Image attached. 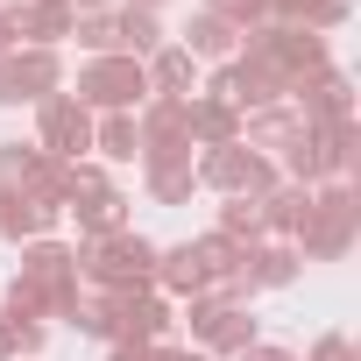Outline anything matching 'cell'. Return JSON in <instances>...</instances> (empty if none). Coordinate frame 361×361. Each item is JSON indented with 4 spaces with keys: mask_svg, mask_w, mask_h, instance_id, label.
<instances>
[{
    "mask_svg": "<svg viewBox=\"0 0 361 361\" xmlns=\"http://www.w3.org/2000/svg\"><path fill=\"white\" fill-rule=\"evenodd\" d=\"M71 255H78V283L85 290H156V241H142L135 227L92 234Z\"/></svg>",
    "mask_w": 361,
    "mask_h": 361,
    "instance_id": "cell-1",
    "label": "cell"
},
{
    "mask_svg": "<svg viewBox=\"0 0 361 361\" xmlns=\"http://www.w3.org/2000/svg\"><path fill=\"white\" fill-rule=\"evenodd\" d=\"M354 234H361V199H354V185H312V213H305V227H298V255L305 262H340L347 248H354Z\"/></svg>",
    "mask_w": 361,
    "mask_h": 361,
    "instance_id": "cell-2",
    "label": "cell"
},
{
    "mask_svg": "<svg viewBox=\"0 0 361 361\" xmlns=\"http://www.w3.org/2000/svg\"><path fill=\"white\" fill-rule=\"evenodd\" d=\"M192 177H199L206 192H227V199H269V192L283 185V177H276V163H269V156H255V149H241V142L199 149Z\"/></svg>",
    "mask_w": 361,
    "mask_h": 361,
    "instance_id": "cell-3",
    "label": "cell"
},
{
    "mask_svg": "<svg viewBox=\"0 0 361 361\" xmlns=\"http://www.w3.org/2000/svg\"><path fill=\"white\" fill-rule=\"evenodd\" d=\"M85 114H135L142 99H149V71L135 64V57H92L85 71H78V92H71Z\"/></svg>",
    "mask_w": 361,
    "mask_h": 361,
    "instance_id": "cell-4",
    "label": "cell"
},
{
    "mask_svg": "<svg viewBox=\"0 0 361 361\" xmlns=\"http://www.w3.org/2000/svg\"><path fill=\"white\" fill-rule=\"evenodd\" d=\"M185 326H192V340H199L206 354H241V347H255L248 305H227V298H213V290L185 298Z\"/></svg>",
    "mask_w": 361,
    "mask_h": 361,
    "instance_id": "cell-5",
    "label": "cell"
},
{
    "mask_svg": "<svg viewBox=\"0 0 361 361\" xmlns=\"http://www.w3.org/2000/svg\"><path fill=\"white\" fill-rule=\"evenodd\" d=\"M50 92H64L57 50H8L0 57V106H43Z\"/></svg>",
    "mask_w": 361,
    "mask_h": 361,
    "instance_id": "cell-6",
    "label": "cell"
},
{
    "mask_svg": "<svg viewBox=\"0 0 361 361\" xmlns=\"http://www.w3.org/2000/svg\"><path fill=\"white\" fill-rule=\"evenodd\" d=\"M36 149H43V156H64V163H85V149H92V114H85L71 92H50V99L36 106Z\"/></svg>",
    "mask_w": 361,
    "mask_h": 361,
    "instance_id": "cell-7",
    "label": "cell"
},
{
    "mask_svg": "<svg viewBox=\"0 0 361 361\" xmlns=\"http://www.w3.org/2000/svg\"><path fill=\"white\" fill-rule=\"evenodd\" d=\"M170 326H177L170 298H156V290H121V298H114V340L163 347V333H170Z\"/></svg>",
    "mask_w": 361,
    "mask_h": 361,
    "instance_id": "cell-8",
    "label": "cell"
},
{
    "mask_svg": "<svg viewBox=\"0 0 361 361\" xmlns=\"http://www.w3.org/2000/svg\"><path fill=\"white\" fill-rule=\"evenodd\" d=\"M305 142V121L290 114V106H262V114H241V149H255V156H290Z\"/></svg>",
    "mask_w": 361,
    "mask_h": 361,
    "instance_id": "cell-9",
    "label": "cell"
},
{
    "mask_svg": "<svg viewBox=\"0 0 361 361\" xmlns=\"http://www.w3.org/2000/svg\"><path fill=\"white\" fill-rule=\"evenodd\" d=\"M177 36H185V43H177V50H185L192 64H234V50H241V29L234 22H220V15H192L185 29H177Z\"/></svg>",
    "mask_w": 361,
    "mask_h": 361,
    "instance_id": "cell-10",
    "label": "cell"
},
{
    "mask_svg": "<svg viewBox=\"0 0 361 361\" xmlns=\"http://www.w3.org/2000/svg\"><path fill=\"white\" fill-rule=\"evenodd\" d=\"M15 36H22V50H57L71 36V8L64 0H22L15 8Z\"/></svg>",
    "mask_w": 361,
    "mask_h": 361,
    "instance_id": "cell-11",
    "label": "cell"
},
{
    "mask_svg": "<svg viewBox=\"0 0 361 361\" xmlns=\"http://www.w3.org/2000/svg\"><path fill=\"white\" fill-rule=\"evenodd\" d=\"M206 290V269H199V248L177 241V248H156V298H199Z\"/></svg>",
    "mask_w": 361,
    "mask_h": 361,
    "instance_id": "cell-12",
    "label": "cell"
},
{
    "mask_svg": "<svg viewBox=\"0 0 361 361\" xmlns=\"http://www.w3.org/2000/svg\"><path fill=\"white\" fill-rule=\"evenodd\" d=\"M142 71H149V99H192V85H199V64L177 43H163L156 57H142Z\"/></svg>",
    "mask_w": 361,
    "mask_h": 361,
    "instance_id": "cell-13",
    "label": "cell"
},
{
    "mask_svg": "<svg viewBox=\"0 0 361 361\" xmlns=\"http://www.w3.org/2000/svg\"><path fill=\"white\" fill-rule=\"evenodd\" d=\"M57 227V206H43V199H29V192H0V234H8L15 248L22 241H43Z\"/></svg>",
    "mask_w": 361,
    "mask_h": 361,
    "instance_id": "cell-14",
    "label": "cell"
},
{
    "mask_svg": "<svg viewBox=\"0 0 361 361\" xmlns=\"http://www.w3.org/2000/svg\"><path fill=\"white\" fill-rule=\"evenodd\" d=\"M241 269H248L255 290H283V283L298 276V248H290V241H248V248H241Z\"/></svg>",
    "mask_w": 361,
    "mask_h": 361,
    "instance_id": "cell-15",
    "label": "cell"
},
{
    "mask_svg": "<svg viewBox=\"0 0 361 361\" xmlns=\"http://www.w3.org/2000/svg\"><path fill=\"white\" fill-rule=\"evenodd\" d=\"M255 206H262V234L298 241V227H305V213H312V185H276V192L255 199Z\"/></svg>",
    "mask_w": 361,
    "mask_h": 361,
    "instance_id": "cell-16",
    "label": "cell"
},
{
    "mask_svg": "<svg viewBox=\"0 0 361 361\" xmlns=\"http://www.w3.org/2000/svg\"><path fill=\"white\" fill-rule=\"evenodd\" d=\"M347 8H354V0H269V22L326 36V29H340V22H347Z\"/></svg>",
    "mask_w": 361,
    "mask_h": 361,
    "instance_id": "cell-17",
    "label": "cell"
},
{
    "mask_svg": "<svg viewBox=\"0 0 361 361\" xmlns=\"http://www.w3.org/2000/svg\"><path fill=\"white\" fill-rule=\"evenodd\" d=\"M163 50V29H156V15L149 8H114V57H156Z\"/></svg>",
    "mask_w": 361,
    "mask_h": 361,
    "instance_id": "cell-18",
    "label": "cell"
},
{
    "mask_svg": "<svg viewBox=\"0 0 361 361\" xmlns=\"http://www.w3.org/2000/svg\"><path fill=\"white\" fill-rule=\"evenodd\" d=\"M64 213H78L85 241H92V234H121V227H128V199H121L114 185H106V192H85V199H71Z\"/></svg>",
    "mask_w": 361,
    "mask_h": 361,
    "instance_id": "cell-19",
    "label": "cell"
},
{
    "mask_svg": "<svg viewBox=\"0 0 361 361\" xmlns=\"http://www.w3.org/2000/svg\"><path fill=\"white\" fill-rule=\"evenodd\" d=\"M192 142H206V149L241 142V114H234V106H220V99H199V92H192Z\"/></svg>",
    "mask_w": 361,
    "mask_h": 361,
    "instance_id": "cell-20",
    "label": "cell"
},
{
    "mask_svg": "<svg viewBox=\"0 0 361 361\" xmlns=\"http://www.w3.org/2000/svg\"><path fill=\"white\" fill-rule=\"evenodd\" d=\"M92 149H99L106 163H135V149H142L135 114H106V121H92Z\"/></svg>",
    "mask_w": 361,
    "mask_h": 361,
    "instance_id": "cell-21",
    "label": "cell"
},
{
    "mask_svg": "<svg viewBox=\"0 0 361 361\" xmlns=\"http://www.w3.org/2000/svg\"><path fill=\"white\" fill-rule=\"evenodd\" d=\"M213 234H227V241H241V248H248V241H262V206H255V199H227Z\"/></svg>",
    "mask_w": 361,
    "mask_h": 361,
    "instance_id": "cell-22",
    "label": "cell"
},
{
    "mask_svg": "<svg viewBox=\"0 0 361 361\" xmlns=\"http://www.w3.org/2000/svg\"><path fill=\"white\" fill-rule=\"evenodd\" d=\"M192 192H199L192 163H170V170H149V199H156V206H185Z\"/></svg>",
    "mask_w": 361,
    "mask_h": 361,
    "instance_id": "cell-23",
    "label": "cell"
},
{
    "mask_svg": "<svg viewBox=\"0 0 361 361\" xmlns=\"http://www.w3.org/2000/svg\"><path fill=\"white\" fill-rule=\"evenodd\" d=\"M206 15H220L234 29H262L269 22V0H206Z\"/></svg>",
    "mask_w": 361,
    "mask_h": 361,
    "instance_id": "cell-24",
    "label": "cell"
},
{
    "mask_svg": "<svg viewBox=\"0 0 361 361\" xmlns=\"http://www.w3.org/2000/svg\"><path fill=\"white\" fill-rule=\"evenodd\" d=\"M0 333H8L15 354H36L43 347V319H8V312H0Z\"/></svg>",
    "mask_w": 361,
    "mask_h": 361,
    "instance_id": "cell-25",
    "label": "cell"
},
{
    "mask_svg": "<svg viewBox=\"0 0 361 361\" xmlns=\"http://www.w3.org/2000/svg\"><path fill=\"white\" fill-rule=\"evenodd\" d=\"M305 361H361V354H354V340H347V333H319Z\"/></svg>",
    "mask_w": 361,
    "mask_h": 361,
    "instance_id": "cell-26",
    "label": "cell"
},
{
    "mask_svg": "<svg viewBox=\"0 0 361 361\" xmlns=\"http://www.w3.org/2000/svg\"><path fill=\"white\" fill-rule=\"evenodd\" d=\"M234 361H298V354H290V347H262V340H255V347H241Z\"/></svg>",
    "mask_w": 361,
    "mask_h": 361,
    "instance_id": "cell-27",
    "label": "cell"
},
{
    "mask_svg": "<svg viewBox=\"0 0 361 361\" xmlns=\"http://www.w3.org/2000/svg\"><path fill=\"white\" fill-rule=\"evenodd\" d=\"M8 50H22V36H15V8H0V57Z\"/></svg>",
    "mask_w": 361,
    "mask_h": 361,
    "instance_id": "cell-28",
    "label": "cell"
},
{
    "mask_svg": "<svg viewBox=\"0 0 361 361\" xmlns=\"http://www.w3.org/2000/svg\"><path fill=\"white\" fill-rule=\"evenodd\" d=\"M142 361H206V354H185V347H142Z\"/></svg>",
    "mask_w": 361,
    "mask_h": 361,
    "instance_id": "cell-29",
    "label": "cell"
},
{
    "mask_svg": "<svg viewBox=\"0 0 361 361\" xmlns=\"http://www.w3.org/2000/svg\"><path fill=\"white\" fill-rule=\"evenodd\" d=\"M106 361H142V347L135 340H106Z\"/></svg>",
    "mask_w": 361,
    "mask_h": 361,
    "instance_id": "cell-30",
    "label": "cell"
},
{
    "mask_svg": "<svg viewBox=\"0 0 361 361\" xmlns=\"http://www.w3.org/2000/svg\"><path fill=\"white\" fill-rule=\"evenodd\" d=\"M128 8H149V15H156V8H163V0H128Z\"/></svg>",
    "mask_w": 361,
    "mask_h": 361,
    "instance_id": "cell-31",
    "label": "cell"
},
{
    "mask_svg": "<svg viewBox=\"0 0 361 361\" xmlns=\"http://www.w3.org/2000/svg\"><path fill=\"white\" fill-rule=\"evenodd\" d=\"M0 361H15V347H8V333H0Z\"/></svg>",
    "mask_w": 361,
    "mask_h": 361,
    "instance_id": "cell-32",
    "label": "cell"
},
{
    "mask_svg": "<svg viewBox=\"0 0 361 361\" xmlns=\"http://www.w3.org/2000/svg\"><path fill=\"white\" fill-rule=\"evenodd\" d=\"M0 8H22V0H0Z\"/></svg>",
    "mask_w": 361,
    "mask_h": 361,
    "instance_id": "cell-33",
    "label": "cell"
}]
</instances>
